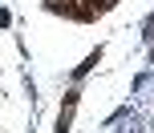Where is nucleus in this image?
I'll use <instances>...</instances> for the list:
<instances>
[{
    "label": "nucleus",
    "instance_id": "f257e3e1",
    "mask_svg": "<svg viewBox=\"0 0 154 133\" xmlns=\"http://www.w3.org/2000/svg\"><path fill=\"white\" fill-rule=\"evenodd\" d=\"M97 61H101V48H93V53L85 56V65H77V77H81V73H89V69H93Z\"/></svg>",
    "mask_w": 154,
    "mask_h": 133
}]
</instances>
